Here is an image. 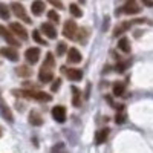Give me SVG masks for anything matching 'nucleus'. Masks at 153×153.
I'll return each mask as SVG.
<instances>
[{
  "instance_id": "6ab92c4d",
  "label": "nucleus",
  "mask_w": 153,
  "mask_h": 153,
  "mask_svg": "<svg viewBox=\"0 0 153 153\" xmlns=\"http://www.w3.org/2000/svg\"><path fill=\"white\" fill-rule=\"evenodd\" d=\"M72 104L75 107L81 106V94L78 91V87H75V86H72Z\"/></svg>"
},
{
  "instance_id": "7c9ffc66",
  "label": "nucleus",
  "mask_w": 153,
  "mask_h": 153,
  "mask_svg": "<svg viewBox=\"0 0 153 153\" xmlns=\"http://www.w3.org/2000/svg\"><path fill=\"white\" fill-rule=\"evenodd\" d=\"M115 121H117V124H124L126 123V115L123 112H120L117 117H115Z\"/></svg>"
},
{
  "instance_id": "9b49d317",
  "label": "nucleus",
  "mask_w": 153,
  "mask_h": 153,
  "mask_svg": "<svg viewBox=\"0 0 153 153\" xmlns=\"http://www.w3.org/2000/svg\"><path fill=\"white\" fill-rule=\"evenodd\" d=\"M68 61L72 63V65H75V63H80V61H81L80 51L75 49V48H71V49L68 51Z\"/></svg>"
},
{
  "instance_id": "39448f33",
  "label": "nucleus",
  "mask_w": 153,
  "mask_h": 153,
  "mask_svg": "<svg viewBox=\"0 0 153 153\" xmlns=\"http://www.w3.org/2000/svg\"><path fill=\"white\" fill-rule=\"evenodd\" d=\"M9 31L14 34L16 37H19L20 40H26V38H28L26 29H25L20 23H11V25H9Z\"/></svg>"
},
{
  "instance_id": "412c9836",
  "label": "nucleus",
  "mask_w": 153,
  "mask_h": 153,
  "mask_svg": "<svg viewBox=\"0 0 153 153\" xmlns=\"http://www.w3.org/2000/svg\"><path fill=\"white\" fill-rule=\"evenodd\" d=\"M34 100L40 101V103H48V101L52 100V97H51L49 94H46V92H37V91H34Z\"/></svg>"
},
{
  "instance_id": "9d476101",
  "label": "nucleus",
  "mask_w": 153,
  "mask_h": 153,
  "mask_svg": "<svg viewBox=\"0 0 153 153\" xmlns=\"http://www.w3.org/2000/svg\"><path fill=\"white\" fill-rule=\"evenodd\" d=\"M42 32H43L46 37H49L51 40L57 38V31H55V28H54V25H51V23H43V25H42Z\"/></svg>"
},
{
  "instance_id": "423d86ee",
  "label": "nucleus",
  "mask_w": 153,
  "mask_h": 153,
  "mask_svg": "<svg viewBox=\"0 0 153 153\" xmlns=\"http://www.w3.org/2000/svg\"><path fill=\"white\" fill-rule=\"evenodd\" d=\"M40 49L38 48H29L26 52H25V57H26V60L31 63V65H35V63L38 61V58H40Z\"/></svg>"
},
{
  "instance_id": "bb28decb",
  "label": "nucleus",
  "mask_w": 153,
  "mask_h": 153,
  "mask_svg": "<svg viewBox=\"0 0 153 153\" xmlns=\"http://www.w3.org/2000/svg\"><path fill=\"white\" fill-rule=\"evenodd\" d=\"M66 51H68L66 43H63V42H61V43L57 45V55H60V57H61V55H65V54H66Z\"/></svg>"
},
{
  "instance_id": "1a4fd4ad",
  "label": "nucleus",
  "mask_w": 153,
  "mask_h": 153,
  "mask_svg": "<svg viewBox=\"0 0 153 153\" xmlns=\"http://www.w3.org/2000/svg\"><path fill=\"white\" fill-rule=\"evenodd\" d=\"M0 55H3L5 58L11 61H17L19 60V52L12 48H0Z\"/></svg>"
},
{
  "instance_id": "aec40b11",
  "label": "nucleus",
  "mask_w": 153,
  "mask_h": 153,
  "mask_svg": "<svg viewBox=\"0 0 153 153\" xmlns=\"http://www.w3.org/2000/svg\"><path fill=\"white\" fill-rule=\"evenodd\" d=\"M118 49L123 51V52H130V42H129V38L127 37H123L120 38V42H118Z\"/></svg>"
},
{
  "instance_id": "f8f14e48",
  "label": "nucleus",
  "mask_w": 153,
  "mask_h": 153,
  "mask_svg": "<svg viewBox=\"0 0 153 153\" xmlns=\"http://www.w3.org/2000/svg\"><path fill=\"white\" fill-rule=\"evenodd\" d=\"M29 124L31 126H42L43 124V118H42L40 112H37L35 109H32L29 112Z\"/></svg>"
},
{
  "instance_id": "7ed1b4c3",
  "label": "nucleus",
  "mask_w": 153,
  "mask_h": 153,
  "mask_svg": "<svg viewBox=\"0 0 153 153\" xmlns=\"http://www.w3.org/2000/svg\"><path fill=\"white\" fill-rule=\"evenodd\" d=\"M0 115L8 121V123H12L14 121V115H12V110L9 109V106L5 103V100L2 97V94H0Z\"/></svg>"
},
{
  "instance_id": "20e7f679",
  "label": "nucleus",
  "mask_w": 153,
  "mask_h": 153,
  "mask_svg": "<svg viewBox=\"0 0 153 153\" xmlns=\"http://www.w3.org/2000/svg\"><path fill=\"white\" fill-rule=\"evenodd\" d=\"M0 35H2L3 38H5V42L6 43H9L11 46H20V42L17 40V38H16V35L14 34H12L11 31H8L5 26H0Z\"/></svg>"
},
{
  "instance_id": "2f4dec72",
  "label": "nucleus",
  "mask_w": 153,
  "mask_h": 153,
  "mask_svg": "<svg viewBox=\"0 0 153 153\" xmlns=\"http://www.w3.org/2000/svg\"><path fill=\"white\" fill-rule=\"evenodd\" d=\"M48 2L52 5V6H55V8H58V9H63V3L60 2V0H48Z\"/></svg>"
},
{
  "instance_id": "ddd939ff",
  "label": "nucleus",
  "mask_w": 153,
  "mask_h": 153,
  "mask_svg": "<svg viewBox=\"0 0 153 153\" xmlns=\"http://www.w3.org/2000/svg\"><path fill=\"white\" fill-rule=\"evenodd\" d=\"M66 71V76L71 81H80L83 78V71L80 69H65Z\"/></svg>"
},
{
  "instance_id": "f03ea898",
  "label": "nucleus",
  "mask_w": 153,
  "mask_h": 153,
  "mask_svg": "<svg viewBox=\"0 0 153 153\" xmlns=\"http://www.w3.org/2000/svg\"><path fill=\"white\" fill-rule=\"evenodd\" d=\"M76 32H78V25H76L74 20H68L63 26V35L69 40H74L76 37Z\"/></svg>"
},
{
  "instance_id": "4be33fe9",
  "label": "nucleus",
  "mask_w": 153,
  "mask_h": 153,
  "mask_svg": "<svg viewBox=\"0 0 153 153\" xmlns=\"http://www.w3.org/2000/svg\"><path fill=\"white\" fill-rule=\"evenodd\" d=\"M16 74H17L19 76H25V78H28V76L32 75V71H31V68H28V66H19V68L16 69Z\"/></svg>"
},
{
  "instance_id": "4468645a",
  "label": "nucleus",
  "mask_w": 153,
  "mask_h": 153,
  "mask_svg": "<svg viewBox=\"0 0 153 153\" xmlns=\"http://www.w3.org/2000/svg\"><path fill=\"white\" fill-rule=\"evenodd\" d=\"M54 78V74L52 71H49V69H40V72H38V80H40L42 83H49L51 80Z\"/></svg>"
},
{
  "instance_id": "473e14b6",
  "label": "nucleus",
  "mask_w": 153,
  "mask_h": 153,
  "mask_svg": "<svg viewBox=\"0 0 153 153\" xmlns=\"http://www.w3.org/2000/svg\"><path fill=\"white\" fill-rule=\"evenodd\" d=\"M60 84H61V78H57V80L54 81V84H52V91H54V92H57V91H58Z\"/></svg>"
},
{
  "instance_id": "dca6fc26",
  "label": "nucleus",
  "mask_w": 153,
  "mask_h": 153,
  "mask_svg": "<svg viewBox=\"0 0 153 153\" xmlns=\"http://www.w3.org/2000/svg\"><path fill=\"white\" fill-rule=\"evenodd\" d=\"M109 133H110V130L107 129V127H106V129L98 130V132H97V136H95V143H97V144H103V143H106Z\"/></svg>"
},
{
  "instance_id": "b1692460",
  "label": "nucleus",
  "mask_w": 153,
  "mask_h": 153,
  "mask_svg": "<svg viewBox=\"0 0 153 153\" xmlns=\"http://www.w3.org/2000/svg\"><path fill=\"white\" fill-rule=\"evenodd\" d=\"M124 91H126V87H124V84H123V83H115V84H113V95H117V97H123Z\"/></svg>"
},
{
  "instance_id": "cd10ccee",
  "label": "nucleus",
  "mask_w": 153,
  "mask_h": 153,
  "mask_svg": "<svg viewBox=\"0 0 153 153\" xmlns=\"http://www.w3.org/2000/svg\"><path fill=\"white\" fill-rule=\"evenodd\" d=\"M48 19L51 20V22H54V23H58L60 22V17H58V14L55 11H49L48 12Z\"/></svg>"
},
{
  "instance_id": "6e6552de",
  "label": "nucleus",
  "mask_w": 153,
  "mask_h": 153,
  "mask_svg": "<svg viewBox=\"0 0 153 153\" xmlns=\"http://www.w3.org/2000/svg\"><path fill=\"white\" fill-rule=\"evenodd\" d=\"M121 12H124V14H136V12H139V6L133 2V0H129L127 5H124L123 8L118 9V14H121Z\"/></svg>"
},
{
  "instance_id": "a878e982",
  "label": "nucleus",
  "mask_w": 153,
  "mask_h": 153,
  "mask_svg": "<svg viewBox=\"0 0 153 153\" xmlns=\"http://www.w3.org/2000/svg\"><path fill=\"white\" fill-rule=\"evenodd\" d=\"M32 40L35 42V43H38V45H46V40H43V38H42V35H40V32H38L37 29L35 31H32Z\"/></svg>"
},
{
  "instance_id": "c9c22d12",
  "label": "nucleus",
  "mask_w": 153,
  "mask_h": 153,
  "mask_svg": "<svg viewBox=\"0 0 153 153\" xmlns=\"http://www.w3.org/2000/svg\"><path fill=\"white\" fill-rule=\"evenodd\" d=\"M2 133H3V129H2V127H0V136H2Z\"/></svg>"
},
{
  "instance_id": "f704fd0d",
  "label": "nucleus",
  "mask_w": 153,
  "mask_h": 153,
  "mask_svg": "<svg viewBox=\"0 0 153 153\" xmlns=\"http://www.w3.org/2000/svg\"><path fill=\"white\" fill-rule=\"evenodd\" d=\"M107 22H109V17H106V20H104V26H103V31H107Z\"/></svg>"
},
{
  "instance_id": "0eeeda50",
  "label": "nucleus",
  "mask_w": 153,
  "mask_h": 153,
  "mask_svg": "<svg viewBox=\"0 0 153 153\" xmlns=\"http://www.w3.org/2000/svg\"><path fill=\"white\" fill-rule=\"evenodd\" d=\"M52 118L57 123H65L66 121V109L63 106H55L52 109Z\"/></svg>"
},
{
  "instance_id": "393cba45",
  "label": "nucleus",
  "mask_w": 153,
  "mask_h": 153,
  "mask_svg": "<svg viewBox=\"0 0 153 153\" xmlns=\"http://www.w3.org/2000/svg\"><path fill=\"white\" fill-rule=\"evenodd\" d=\"M69 11H71V14L74 16V17H76V19H80L81 16H83V12H81V9L76 6L75 3H72L71 6H69Z\"/></svg>"
},
{
  "instance_id": "c756f323",
  "label": "nucleus",
  "mask_w": 153,
  "mask_h": 153,
  "mask_svg": "<svg viewBox=\"0 0 153 153\" xmlns=\"http://www.w3.org/2000/svg\"><path fill=\"white\" fill-rule=\"evenodd\" d=\"M129 66H130V61H126V63H118V65H117V71H118V72H123V71H126Z\"/></svg>"
},
{
  "instance_id": "c85d7f7f",
  "label": "nucleus",
  "mask_w": 153,
  "mask_h": 153,
  "mask_svg": "<svg viewBox=\"0 0 153 153\" xmlns=\"http://www.w3.org/2000/svg\"><path fill=\"white\" fill-rule=\"evenodd\" d=\"M51 153H65V146L63 144H55L52 149H51Z\"/></svg>"
},
{
  "instance_id": "5701e85b",
  "label": "nucleus",
  "mask_w": 153,
  "mask_h": 153,
  "mask_svg": "<svg viewBox=\"0 0 153 153\" xmlns=\"http://www.w3.org/2000/svg\"><path fill=\"white\" fill-rule=\"evenodd\" d=\"M9 17H11L9 8H8L5 3H0V19H3V20H9Z\"/></svg>"
},
{
  "instance_id": "72a5a7b5",
  "label": "nucleus",
  "mask_w": 153,
  "mask_h": 153,
  "mask_svg": "<svg viewBox=\"0 0 153 153\" xmlns=\"http://www.w3.org/2000/svg\"><path fill=\"white\" fill-rule=\"evenodd\" d=\"M143 3H144L146 6H150V8H152V6H153V0H143Z\"/></svg>"
},
{
  "instance_id": "a211bd4d",
  "label": "nucleus",
  "mask_w": 153,
  "mask_h": 153,
  "mask_svg": "<svg viewBox=\"0 0 153 153\" xmlns=\"http://www.w3.org/2000/svg\"><path fill=\"white\" fill-rule=\"evenodd\" d=\"M54 66H55L54 55L51 54V52H48V54H46V57H45V61H43L42 68H43V69H49V71H52V69H54Z\"/></svg>"
},
{
  "instance_id": "f257e3e1",
  "label": "nucleus",
  "mask_w": 153,
  "mask_h": 153,
  "mask_svg": "<svg viewBox=\"0 0 153 153\" xmlns=\"http://www.w3.org/2000/svg\"><path fill=\"white\" fill-rule=\"evenodd\" d=\"M11 11H12V14H14L16 17H19V19H20V20H23L25 23L31 25V17L28 16V12H26V9H25V6H23V5H20V3L14 2V3L11 5Z\"/></svg>"
},
{
  "instance_id": "2eb2a0df",
  "label": "nucleus",
  "mask_w": 153,
  "mask_h": 153,
  "mask_svg": "<svg viewBox=\"0 0 153 153\" xmlns=\"http://www.w3.org/2000/svg\"><path fill=\"white\" fill-rule=\"evenodd\" d=\"M130 25H133L132 22H124V23H120L117 28L113 29V37H121V34H124L127 29L130 28Z\"/></svg>"
},
{
  "instance_id": "f3484780",
  "label": "nucleus",
  "mask_w": 153,
  "mask_h": 153,
  "mask_svg": "<svg viewBox=\"0 0 153 153\" xmlns=\"http://www.w3.org/2000/svg\"><path fill=\"white\" fill-rule=\"evenodd\" d=\"M31 9L35 16H42L45 12V2H42V0H35V2L31 5Z\"/></svg>"
}]
</instances>
